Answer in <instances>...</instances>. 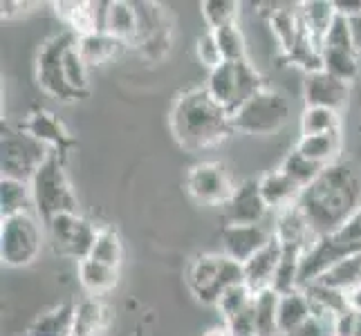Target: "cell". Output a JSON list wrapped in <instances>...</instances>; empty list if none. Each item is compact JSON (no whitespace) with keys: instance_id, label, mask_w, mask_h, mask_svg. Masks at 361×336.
Returning a JSON list of instances; mask_svg holds the SVG:
<instances>
[{"instance_id":"f5cc1de1","label":"cell","mask_w":361,"mask_h":336,"mask_svg":"<svg viewBox=\"0 0 361 336\" xmlns=\"http://www.w3.org/2000/svg\"><path fill=\"white\" fill-rule=\"evenodd\" d=\"M330 336H334V334H330Z\"/></svg>"},{"instance_id":"30bf717a","label":"cell","mask_w":361,"mask_h":336,"mask_svg":"<svg viewBox=\"0 0 361 336\" xmlns=\"http://www.w3.org/2000/svg\"><path fill=\"white\" fill-rule=\"evenodd\" d=\"M74 43H77V36L70 30L61 32L41 47L39 61H36V79H39V85L49 97L59 99V101H74V99H79L70 90L63 70V56Z\"/></svg>"},{"instance_id":"7402d4cb","label":"cell","mask_w":361,"mask_h":336,"mask_svg":"<svg viewBox=\"0 0 361 336\" xmlns=\"http://www.w3.org/2000/svg\"><path fill=\"white\" fill-rule=\"evenodd\" d=\"M296 7H298V18H301L310 39L321 47L330 25L337 18L334 0H307V3H298Z\"/></svg>"},{"instance_id":"603a6c76","label":"cell","mask_w":361,"mask_h":336,"mask_svg":"<svg viewBox=\"0 0 361 336\" xmlns=\"http://www.w3.org/2000/svg\"><path fill=\"white\" fill-rule=\"evenodd\" d=\"M269 25L281 52L290 56L303 36V23L298 18V7H276L269 11Z\"/></svg>"},{"instance_id":"60d3db41","label":"cell","mask_w":361,"mask_h":336,"mask_svg":"<svg viewBox=\"0 0 361 336\" xmlns=\"http://www.w3.org/2000/svg\"><path fill=\"white\" fill-rule=\"evenodd\" d=\"M195 54H197V61H200V63L209 72L225 63V58H222V52H220V47H218L216 36H214V32H209V30L204 34L197 36V41H195Z\"/></svg>"},{"instance_id":"83f0119b","label":"cell","mask_w":361,"mask_h":336,"mask_svg":"<svg viewBox=\"0 0 361 336\" xmlns=\"http://www.w3.org/2000/svg\"><path fill=\"white\" fill-rule=\"evenodd\" d=\"M314 282H321V285H326V287H332V290H339V292L348 294L361 282V254L348 256V258L339 260V263H334Z\"/></svg>"},{"instance_id":"7dc6e473","label":"cell","mask_w":361,"mask_h":336,"mask_svg":"<svg viewBox=\"0 0 361 336\" xmlns=\"http://www.w3.org/2000/svg\"><path fill=\"white\" fill-rule=\"evenodd\" d=\"M348 25H350V34H353V43L357 54H361V14L348 18Z\"/></svg>"},{"instance_id":"5b68a950","label":"cell","mask_w":361,"mask_h":336,"mask_svg":"<svg viewBox=\"0 0 361 336\" xmlns=\"http://www.w3.org/2000/svg\"><path fill=\"white\" fill-rule=\"evenodd\" d=\"M290 115H292V106L288 101V97L265 85L238 112H233L231 128L233 132L240 135L267 137L279 132L288 123Z\"/></svg>"},{"instance_id":"4316f807","label":"cell","mask_w":361,"mask_h":336,"mask_svg":"<svg viewBox=\"0 0 361 336\" xmlns=\"http://www.w3.org/2000/svg\"><path fill=\"white\" fill-rule=\"evenodd\" d=\"M117 280H119V269L106 267L92 258H85L79 263V282L90 296H102L110 290H115Z\"/></svg>"},{"instance_id":"3957f363","label":"cell","mask_w":361,"mask_h":336,"mask_svg":"<svg viewBox=\"0 0 361 336\" xmlns=\"http://www.w3.org/2000/svg\"><path fill=\"white\" fill-rule=\"evenodd\" d=\"M207 92L211 99L225 108L229 115L238 112L256 92L265 88V81L252 61H225L220 68L209 72Z\"/></svg>"},{"instance_id":"6da1fadb","label":"cell","mask_w":361,"mask_h":336,"mask_svg":"<svg viewBox=\"0 0 361 336\" xmlns=\"http://www.w3.org/2000/svg\"><path fill=\"white\" fill-rule=\"evenodd\" d=\"M296 204L307 218L314 238L332 235L361 206V180L350 164L337 161L305 186Z\"/></svg>"},{"instance_id":"8fae6325","label":"cell","mask_w":361,"mask_h":336,"mask_svg":"<svg viewBox=\"0 0 361 336\" xmlns=\"http://www.w3.org/2000/svg\"><path fill=\"white\" fill-rule=\"evenodd\" d=\"M186 191L195 202L207 206H225L235 191V184L225 164L220 161H202L186 173Z\"/></svg>"},{"instance_id":"f1b7e54d","label":"cell","mask_w":361,"mask_h":336,"mask_svg":"<svg viewBox=\"0 0 361 336\" xmlns=\"http://www.w3.org/2000/svg\"><path fill=\"white\" fill-rule=\"evenodd\" d=\"M119 47H121V43L117 39H113L108 32H94V34L77 39V49H79L85 66L106 63V61H110L117 54Z\"/></svg>"},{"instance_id":"d4e9b609","label":"cell","mask_w":361,"mask_h":336,"mask_svg":"<svg viewBox=\"0 0 361 336\" xmlns=\"http://www.w3.org/2000/svg\"><path fill=\"white\" fill-rule=\"evenodd\" d=\"M294 148L303 157H307L310 161H314V164L332 166V164H337V157L341 153V130L339 132L301 137Z\"/></svg>"},{"instance_id":"52a82bcc","label":"cell","mask_w":361,"mask_h":336,"mask_svg":"<svg viewBox=\"0 0 361 336\" xmlns=\"http://www.w3.org/2000/svg\"><path fill=\"white\" fill-rule=\"evenodd\" d=\"M3 178L20 180V182H32L36 170H39L45 159L49 157V148L43 146L39 139L23 130L16 128H3Z\"/></svg>"},{"instance_id":"8992f818","label":"cell","mask_w":361,"mask_h":336,"mask_svg":"<svg viewBox=\"0 0 361 336\" xmlns=\"http://www.w3.org/2000/svg\"><path fill=\"white\" fill-rule=\"evenodd\" d=\"M245 282L243 265L225 254H204L189 269V290L202 305H214L229 287Z\"/></svg>"},{"instance_id":"ab89813d","label":"cell","mask_w":361,"mask_h":336,"mask_svg":"<svg viewBox=\"0 0 361 336\" xmlns=\"http://www.w3.org/2000/svg\"><path fill=\"white\" fill-rule=\"evenodd\" d=\"M63 70H66V81L70 85V90L77 97L88 94V66L83 63V58L77 49V43H74L66 52Z\"/></svg>"},{"instance_id":"8d00e7d4","label":"cell","mask_w":361,"mask_h":336,"mask_svg":"<svg viewBox=\"0 0 361 336\" xmlns=\"http://www.w3.org/2000/svg\"><path fill=\"white\" fill-rule=\"evenodd\" d=\"M254 290L249 287L247 282H238V285H233V287H229L225 294H222L218 298V303H216V309L220 312V318L222 323H227L231 321L233 316H238L243 314L247 307H252L254 303Z\"/></svg>"},{"instance_id":"9c48e42d","label":"cell","mask_w":361,"mask_h":336,"mask_svg":"<svg viewBox=\"0 0 361 336\" xmlns=\"http://www.w3.org/2000/svg\"><path fill=\"white\" fill-rule=\"evenodd\" d=\"M45 227L54 254L77 260V263L90 258V251L99 233V229L90 220H85L79 213H59Z\"/></svg>"},{"instance_id":"d6a6232c","label":"cell","mask_w":361,"mask_h":336,"mask_svg":"<svg viewBox=\"0 0 361 336\" xmlns=\"http://www.w3.org/2000/svg\"><path fill=\"white\" fill-rule=\"evenodd\" d=\"M359 54L357 52H348V49H330V47H321V63L323 70L332 77H337L345 83H353L359 74Z\"/></svg>"},{"instance_id":"f6af8a7d","label":"cell","mask_w":361,"mask_h":336,"mask_svg":"<svg viewBox=\"0 0 361 336\" xmlns=\"http://www.w3.org/2000/svg\"><path fill=\"white\" fill-rule=\"evenodd\" d=\"M330 334H332V328L328 325V323L312 316L307 323H303L301 328H296L294 332L285 334V336H330Z\"/></svg>"},{"instance_id":"f35d334b","label":"cell","mask_w":361,"mask_h":336,"mask_svg":"<svg viewBox=\"0 0 361 336\" xmlns=\"http://www.w3.org/2000/svg\"><path fill=\"white\" fill-rule=\"evenodd\" d=\"M214 36L225 61H247V41L238 23L216 30Z\"/></svg>"},{"instance_id":"bcb514c9","label":"cell","mask_w":361,"mask_h":336,"mask_svg":"<svg viewBox=\"0 0 361 336\" xmlns=\"http://www.w3.org/2000/svg\"><path fill=\"white\" fill-rule=\"evenodd\" d=\"M334 9L343 18H353L361 14V0H334Z\"/></svg>"},{"instance_id":"5bb4252c","label":"cell","mask_w":361,"mask_h":336,"mask_svg":"<svg viewBox=\"0 0 361 336\" xmlns=\"http://www.w3.org/2000/svg\"><path fill=\"white\" fill-rule=\"evenodd\" d=\"M303 97L305 106L310 108H330L334 112H341L348 106V99H350V83L332 77L326 70H319L305 74Z\"/></svg>"},{"instance_id":"ba28073f","label":"cell","mask_w":361,"mask_h":336,"mask_svg":"<svg viewBox=\"0 0 361 336\" xmlns=\"http://www.w3.org/2000/svg\"><path fill=\"white\" fill-rule=\"evenodd\" d=\"M43 233L34 213L3 218L0 227V256L7 267H27L41 254Z\"/></svg>"},{"instance_id":"ffe728a7","label":"cell","mask_w":361,"mask_h":336,"mask_svg":"<svg viewBox=\"0 0 361 336\" xmlns=\"http://www.w3.org/2000/svg\"><path fill=\"white\" fill-rule=\"evenodd\" d=\"M135 7L137 5H130L126 0H113V3H108L104 32H108L121 45L140 39V11Z\"/></svg>"},{"instance_id":"9a60e30c","label":"cell","mask_w":361,"mask_h":336,"mask_svg":"<svg viewBox=\"0 0 361 336\" xmlns=\"http://www.w3.org/2000/svg\"><path fill=\"white\" fill-rule=\"evenodd\" d=\"M20 128L27 130L34 139H39L43 146H47L49 153H54L61 159H66L70 146H72V137L52 112H47V110L32 112V115L20 123Z\"/></svg>"},{"instance_id":"44dd1931","label":"cell","mask_w":361,"mask_h":336,"mask_svg":"<svg viewBox=\"0 0 361 336\" xmlns=\"http://www.w3.org/2000/svg\"><path fill=\"white\" fill-rule=\"evenodd\" d=\"M110 309L94 296H88L74 305L72 336H104L108 328Z\"/></svg>"},{"instance_id":"681fc988","label":"cell","mask_w":361,"mask_h":336,"mask_svg":"<svg viewBox=\"0 0 361 336\" xmlns=\"http://www.w3.org/2000/svg\"><path fill=\"white\" fill-rule=\"evenodd\" d=\"M18 7H25V3H18V0H3L0 3V9H3V18H11L14 14H18Z\"/></svg>"},{"instance_id":"7c38bea8","label":"cell","mask_w":361,"mask_h":336,"mask_svg":"<svg viewBox=\"0 0 361 336\" xmlns=\"http://www.w3.org/2000/svg\"><path fill=\"white\" fill-rule=\"evenodd\" d=\"M271 213L260 195L258 180H245L235 184V191L229 202L222 206V222L225 224H265V218Z\"/></svg>"},{"instance_id":"e575fe53","label":"cell","mask_w":361,"mask_h":336,"mask_svg":"<svg viewBox=\"0 0 361 336\" xmlns=\"http://www.w3.org/2000/svg\"><path fill=\"white\" fill-rule=\"evenodd\" d=\"M279 168H281L290 180H294L298 186H301V189H305V186L312 184L328 166L314 164V161H310L307 157H303L301 153H298L296 148H292V151H290L288 155H285V159L281 161V166H279Z\"/></svg>"},{"instance_id":"d590c367","label":"cell","mask_w":361,"mask_h":336,"mask_svg":"<svg viewBox=\"0 0 361 336\" xmlns=\"http://www.w3.org/2000/svg\"><path fill=\"white\" fill-rule=\"evenodd\" d=\"M121 256H123V247H121L119 233L115 229H110V227L99 229L94 247H92V251H90V258L97 260V263L106 265V267L119 269Z\"/></svg>"},{"instance_id":"ac0fdd59","label":"cell","mask_w":361,"mask_h":336,"mask_svg":"<svg viewBox=\"0 0 361 336\" xmlns=\"http://www.w3.org/2000/svg\"><path fill=\"white\" fill-rule=\"evenodd\" d=\"M281 258H283V247H281V242L276 238H271L263 249H260L258 254H254L243 265L245 282L254 292L269 290L271 282H274V276H276Z\"/></svg>"},{"instance_id":"484cf974","label":"cell","mask_w":361,"mask_h":336,"mask_svg":"<svg viewBox=\"0 0 361 336\" xmlns=\"http://www.w3.org/2000/svg\"><path fill=\"white\" fill-rule=\"evenodd\" d=\"M34 195L27 182L3 178L0 180V213L3 218H14L23 213H32Z\"/></svg>"},{"instance_id":"74e56055","label":"cell","mask_w":361,"mask_h":336,"mask_svg":"<svg viewBox=\"0 0 361 336\" xmlns=\"http://www.w3.org/2000/svg\"><path fill=\"white\" fill-rule=\"evenodd\" d=\"M200 11L209 32H216L220 27H225V25L238 23L240 3H235V0H204L200 5Z\"/></svg>"},{"instance_id":"1f68e13d","label":"cell","mask_w":361,"mask_h":336,"mask_svg":"<svg viewBox=\"0 0 361 336\" xmlns=\"http://www.w3.org/2000/svg\"><path fill=\"white\" fill-rule=\"evenodd\" d=\"M279 298L271 287L254 294V316L258 336H276L279 334Z\"/></svg>"},{"instance_id":"816d5d0a","label":"cell","mask_w":361,"mask_h":336,"mask_svg":"<svg viewBox=\"0 0 361 336\" xmlns=\"http://www.w3.org/2000/svg\"><path fill=\"white\" fill-rule=\"evenodd\" d=\"M353 336H361V314H357V321H355V332Z\"/></svg>"},{"instance_id":"4dcf8cb0","label":"cell","mask_w":361,"mask_h":336,"mask_svg":"<svg viewBox=\"0 0 361 336\" xmlns=\"http://www.w3.org/2000/svg\"><path fill=\"white\" fill-rule=\"evenodd\" d=\"M74 305H59L32 323L27 336H72Z\"/></svg>"},{"instance_id":"4fadbf2b","label":"cell","mask_w":361,"mask_h":336,"mask_svg":"<svg viewBox=\"0 0 361 336\" xmlns=\"http://www.w3.org/2000/svg\"><path fill=\"white\" fill-rule=\"evenodd\" d=\"M271 238H274V229L267 227V224H247V227H240V224H222L220 229L222 254L240 265H245L254 254H258Z\"/></svg>"},{"instance_id":"836d02e7","label":"cell","mask_w":361,"mask_h":336,"mask_svg":"<svg viewBox=\"0 0 361 336\" xmlns=\"http://www.w3.org/2000/svg\"><path fill=\"white\" fill-rule=\"evenodd\" d=\"M341 130V112L330 108H310L305 106L301 115V137L339 132Z\"/></svg>"},{"instance_id":"b9f144b4","label":"cell","mask_w":361,"mask_h":336,"mask_svg":"<svg viewBox=\"0 0 361 336\" xmlns=\"http://www.w3.org/2000/svg\"><path fill=\"white\" fill-rule=\"evenodd\" d=\"M321 47H330V49H348V52H357L355 43H353V34H350V25H348V18L339 16L334 18V23L330 25V30L323 39Z\"/></svg>"},{"instance_id":"f907efd6","label":"cell","mask_w":361,"mask_h":336,"mask_svg":"<svg viewBox=\"0 0 361 336\" xmlns=\"http://www.w3.org/2000/svg\"><path fill=\"white\" fill-rule=\"evenodd\" d=\"M202 336H231V334H229V330H227L225 325H218V328H211V330H207Z\"/></svg>"},{"instance_id":"c3c4849f","label":"cell","mask_w":361,"mask_h":336,"mask_svg":"<svg viewBox=\"0 0 361 336\" xmlns=\"http://www.w3.org/2000/svg\"><path fill=\"white\" fill-rule=\"evenodd\" d=\"M345 298H348V307H350L353 312L361 314V282L357 285V287H353L350 292H348Z\"/></svg>"},{"instance_id":"7a4b0ae2","label":"cell","mask_w":361,"mask_h":336,"mask_svg":"<svg viewBox=\"0 0 361 336\" xmlns=\"http://www.w3.org/2000/svg\"><path fill=\"white\" fill-rule=\"evenodd\" d=\"M169 123L176 142L189 153L216 148L233 132L231 115L211 99L207 88L182 92L171 108Z\"/></svg>"},{"instance_id":"2e32d148","label":"cell","mask_w":361,"mask_h":336,"mask_svg":"<svg viewBox=\"0 0 361 336\" xmlns=\"http://www.w3.org/2000/svg\"><path fill=\"white\" fill-rule=\"evenodd\" d=\"M274 238L281 242V247H294V249H305L312 244L317 238L312 229H310V222L303 216V211L298 209V204H292L288 209L274 213Z\"/></svg>"},{"instance_id":"e0dca14e","label":"cell","mask_w":361,"mask_h":336,"mask_svg":"<svg viewBox=\"0 0 361 336\" xmlns=\"http://www.w3.org/2000/svg\"><path fill=\"white\" fill-rule=\"evenodd\" d=\"M108 3H59L56 14L63 18L68 30L81 39L94 32H104Z\"/></svg>"},{"instance_id":"d6986e66","label":"cell","mask_w":361,"mask_h":336,"mask_svg":"<svg viewBox=\"0 0 361 336\" xmlns=\"http://www.w3.org/2000/svg\"><path fill=\"white\" fill-rule=\"evenodd\" d=\"M258 186H260V195H263V200L269 206L271 213H279V211L296 204L298 197L303 193L301 186L285 175L281 168L265 173V175L258 180Z\"/></svg>"},{"instance_id":"f546056e","label":"cell","mask_w":361,"mask_h":336,"mask_svg":"<svg viewBox=\"0 0 361 336\" xmlns=\"http://www.w3.org/2000/svg\"><path fill=\"white\" fill-rule=\"evenodd\" d=\"M303 249L283 247V258L279 263L276 276H274L271 290L276 294H290L294 290H301V260Z\"/></svg>"},{"instance_id":"ee69618b","label":"cell","mask_w":361,"mask_h":336,"mask_svg":"<svg viewBox=\"0 0 361 336\" xmlns=\"http://www.w3.org/2000/svg\"><path fill=\"white\" fill-rule=\"evenodd\" d=\"M334 238L345 242V244H350V247H357L359 251H361V206L355 211V213L350 216V220H348L343 227L337 231V233H332Z\"/></svg>"},{"instance_id":"277c9868","label":"cell","mask_w":361,"mask_h":336,"mask_svg":"<svg viewBox=\"0 0 361 336\" xmlns=\"http://www.w3.org/2000/svg\"><path fill=\"white\" fill-rule=\"evenodd\" d=\"M30 186L34 195V213L43 220V224L59 213H77V195L72 191V184L63 170V159L59 155L49 153Z\"/></svg>"},{"instance_id":"cb8c5ba5","label":"cell","mask_w":361,"mask_h":336,"mask_svg":"<svg viewBox=\"0 0 361 336\" xmlns=\"http://www.w3.org/2000/svg\"><path fill=\"white\" fill-rule=\"evenodd\" d=\"M312 318V305L303 290H294L290 294H281L279 298V334L285 336L301 328Z\"/></svg>"},{"instance_id":"7bdbcfd3","label":"cell","mask_w":361,"mask_h":336,"mask_svg":"<svg viewBox=\"0 0 361 336\" xmlns=\"http://www.w3.org/2000/svg\"><path fill=\"white\" fill-rule=\"evenodd\" d=\"M231 336H258V330H256V316H254V303L252 307H247L243 314L233 316L231 321L222 323Z\"/></svg>"}]
</instances>
